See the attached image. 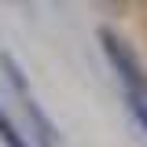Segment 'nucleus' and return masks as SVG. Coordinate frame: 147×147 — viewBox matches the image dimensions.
<instances>
[{"instance_id": "f257e3e1", "label": "nucleus", "mask_w": 147, "mask_h": 147, "mask_svg": "<svg viewBox=\"0 0 147 147\" xmlns=\"http://www.w3.org/2000/svg\"><path fill=\"white\" fill-rule=\"evenodd\" d=\"M96 37H99L103 59L110 63V70L118 74V81H121V88L129 96H147V66L140 63V55L132 52V44L118 30H110V26H99Z\"/></svg>"}, {"instance_id": "f03ea898", "label": "nucleus", "mask_w": 147, "mask_h": 147, "mask_svg": "<svg viewBox=\"0 0 147 147\" xmlns=\"http://www.w3.org/2000/svg\"><path fill=\"white\" fill-rule=\"evenodd\" d=\"M22 110H26V118H30V132H33V140H37V144H40V147H59L52 118L40 110V103L33 99V92H30V96H22Z\"/></svg>"}, {"instance_id": "7ed1b4c3", "label": "nucleus", "mask_w": 147, "mask_h": 147, "mask_svg": "<svg viewBox=\"0 0 147 147\" xmlns=\"http://www.w3.org/2000/svg\"><path fill=\"white\" fill-rule=\"evenodd\" d=\"M0 70H4L7 85H11L18 96H30V81H26V70L18 66V59H15L11 52H0Z\"/></svg>"}, {"instance_id": "20e7f679", "label": "nucleus", "mask_w": 147, "mask_h": 147, "mask_svg": "<svg viewBox=\"0 0 147 147\" xmlns=\"http://www.w3.org/2000/svg\"><path fill=\"white\" fill-rule=\"evenodd\" d=\"M0 144H4V147H30V140L18 132V125L7 118L4 107H0Z\"/></svg>"}, {"instance_id": "39448f33", "label": "nucleus", "mask_w": 147, "mask_h": 147, "mask_svg": "<svg viewBox=\"0 0 147 147\" xmlns=\"http://www.w3.org/2000/svg\"><path fill=\"white\" fill-rule=\"evenodd\" d=\"M125 107H129V114H132V121L144 129V136H147V96H129L125 92Z\"/></svg>"}, {"instance_id": "423d86ee", "label": "nucleus", "mask_w": 147, "mask_h": 147, "mask_svg": "<svg viewBox=\"0 0 147 147\" xmlns=\"http://www.w3.org/2000/svg\"><path fill=\"white\" fill-rule=\"evenodd\" d=\"M110 4H121V0H110Z\"/></svg>"}]
</instances>
